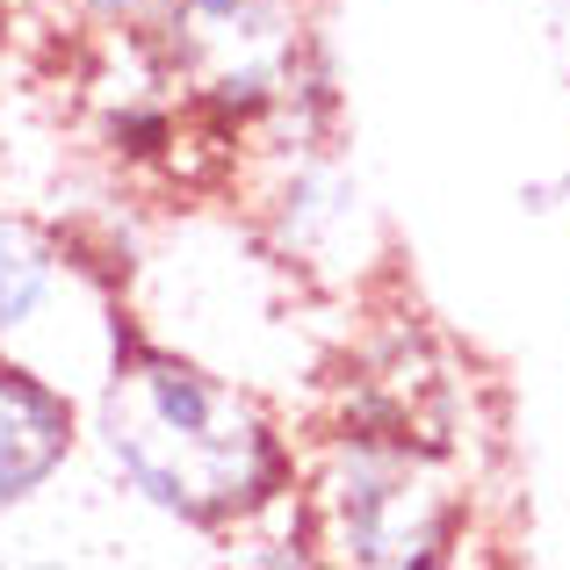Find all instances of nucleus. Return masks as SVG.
Returning a JSON list of instances; mask_svg holds the SVG:
<instances>
[{
  "instance_id": "obj_1",
  "label": "nucleus",
  "mask_w": 570,
  "mask_h": 570,
  "mask_svg": "<svg viewBox=\"0 0 570 570\" xmlns=\"http://www.w3.org/2000/svg\"><path fill=\"white\" fill-rule=\"evenodd\" d=\"M87 441L124 499L203 542H232L304 491V448L261 383L217 368L181 340H159L145 318H124L109 368L95 376Z\"/></svg>"
},
{
  "instance_id": "obj_2",
  "label": "nucleus",
  "mask_w": 570,
  "mask_h": 570,
  "mask_svg": "<svg viewBox=\"0 0 570 570\" xmlns=\"http://www.w3.org/2000/svg\"><path fill=\"white\" fill-rule=\"evenodd\" d=\"M304 505L318 557L362 570L455 563L476 520V491L441 433L333 419L304 455Z\"/></svg>"
},
{
  "instance_id": "obj_3",
  "label": "nucleus",
  "mask_w": 570,
  "mask_h": 570,
  "mask_svg": "<svg viewBox=\"0 0 570 570\" xmlns=\"http://www.w3.org/2000/svg\"><path fill=\"white\" fill-rule=\"evenodd\" d=\"M124 318V296L101 289L95 261L58 224L29 217V209H0V354L37 362V340H51L58 325L109 354Z\"/></svg>"
},
{
  "instance_id": "obj_4",
  "label": "nucleus",
  "mask_w": 570,
  "mask_h": 570,
  "mask_svg": "<svg viewBox=\"0 0 570 570\" xmlns=\"http://www.w3.org/2000/svg\"><path fill=\"white\" fill-rule=\"evenodd\" d=\"M87 448V404L51 368L0 354V520L29 513Z\"/></svg>"
},
{
  "instance_id": "obj_5",
  "label": "nucleus",
  "mask_w": 570,
  "mask_h": 570,
  "mask_svg": "<svg viewBox=\"0 0 570 570\" xmlns=\"http://www.w3.org/2000/svg\"><path fill=\"white\" fill-rule=\"evenodd\" d=\"M261 224L275 261H289L296 275H318L325 261H347L368 232V203L362 181L340 167L333 153H304L267 167V195H261Z\"/></svg>"
},
{
  "instance_id": "obj_6",
  "label": "nucleus",
  "mask_w": 570,
  "mask_h": 570,
  "mask_svg": "<svg viewBox=\"0 0 570 570\" xmlns=\"http://www.w3.org/2000/svg\"><path fill=\"white\" fill-rule=\"evenodd\" d=\"M58 14L87 37H130V29L167 22V0H58Z\"/></svg>"
},
{
  "instance_id": "obj_7",
  "label": "nucleus",
  "mask_w": 570,
  "mask_h": 570,
  "mask_svg": "<svg viewBox=\"0 0 570 570\" xmlns=\"http://www.w3.org/2000/svg\"><path fill=\"white\" fill-rule=\"evenodd\" d=\"M22 8H58V0H0V14H22Z\"/></svg>"
},
{
  "instance_id": "obj_8",
  "label": "nucleus",
  "mask_w": 570,
  "mask_h": 570,
  "mask_svg": "<svg viewBox=\"0 0 570 570\" xmlns=\"http://www.w3.org/2000/svg\"><path fill=\"white\" fill-rule=\"evenodd\" d=\"M563 181H570V174H563Z\"/></svg>"
}]
</instances>
